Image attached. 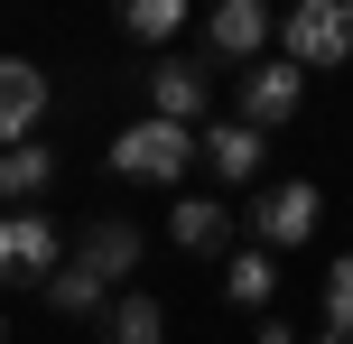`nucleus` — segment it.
Wrapping results in <instances>:
<instances>
[{
  "mask_svg": "<svg viewBox=\"0 0 353 344\" xmlns=\"http://www.w3.org/2000/svg\"><path fill=\"white\" fill-rule=\"evenodd\" d=\"M195 159H205L223 186H251V177H261V159H270V140H261V130H242V121H205V130H195Z\"/></svg>",
  "mask_w": 353,
  "mask_h": 344,
  "instance_id": "obj_9",
  "label": "nucleus"
},
{
  "mask_svg": "<svg viewBox=\"0 0 353 344\" xmlns=\"http://www.w3.org/2000/svg\"><path fill=\"white\" fill-rule=\"evenodd\" d=\"M121 28L140 37V47H168V37L186 28V10H176V0H130V10H121Z\"/></svg>",
  "mask_w": 353,
  "mask_h": 344,
  "instance_id": "obj_17",
  "label": "nucleus"
},
{
  "mask_svg": "<svg viewBox=\"0 0 353 344\" xmlns=\"http://www.w3.org/2000/svg\"><path fill=\"white\" fill-rule=\"evenodd\" d=\"M37 121H47V65L37 56H0V149L37 140Z\"/></svg>",
  "mask_w": 353,
  "mask_h": 344,
  "instance_id": "obj_7",
  "label": "nucleus"
},
{
  "mask_svg": "<svg viewBox=\"0 0 353 344\" xmlns=\"http://www.w3.org/2000/svg\"><path fill=\"white\" fill-rule=\"evenodd\" d=\"M186 168H195V130H176V121H130L112 140V177H130V186H176Z\"/></svg>",
  "mask_w": 353,
  "mask_h": 344,
  "instance_id": "obj_4",
  "label": "nucleus"
},
{
  "mask_svg": "<svg viewBox=\"0 0 353 344\" xmlns=\"http://www.w3.org/2000/svg\"><path fill=\"white\" fill-rule=\"evenodd\" d=\"M103 335H112V344H168V307H159L149 289H121L112 316H103Z\"/></svg>",
  "mask_w": 353,
  "mask_h": 344,
  "instance_id": "obj_15",
  "label": "nucleus"
},
{
  "mask_svg": "<svg viewBox=\"0 0 353 344\" xmlns=\"http://www.w3.org/2000/svg\"><path fill=\"white\" fill-rule=\"evenodd\" d=\"M0 344H10V316H0Z\"/></svg>",
  "mask_w": 353,
  "mask_h": 344,
  "instance_id": "obj_19",
  "label": "nucleus"
},
{
  "mask_svg": "<svg viewBox=\"0 0 353 344\" xmlns=\"http://www.w3.org/2000/svg\"><path fill=\"white\" fill-rule=\"evenodd\" d=\"M316 214H325L316 186H307V177H279V186H251V214L242 223H251V242L279 261V252H298V242H316Z\"/></svg>",
  "mask_w": 353,
  "mask_h": 344,
  "instance_id": "obj_2",
  "label": "nucleus"
},
{
  "mask_svg": "<svg viewBox=\"0 0 353 344\" xmlns=\"http://www.w3.org/2000/svg\"><path fill=\"white\" fill-rule=\"evenodd\" d=\"M316 344H353V252H335V270H325V316H316Z\"/></svg>",
  "mask_w": 353,
  "mask_h": 344,
  "instance_id": "obj_16",
  "label": "nucleus"
},
{
  "mask_svg": "<svg viewBox=\"0 0 353 344\" xmlns=\"http://www.w3.org/2000/svg\"><path fill=\"white\" fill-rule=\"evenodd\" d=\"M261 344H298V326L288 316H261Z\"/></svg>",
  "mask_w": 353,
  "mask_h": 344,
  "instance_id": "obj_18",
  "label": "nucleus"
},
{
  "mask_svg": "<svg viewBox=\"0 0 353 344\" xmlns=\"http://www.w3.org/2000/svg\"><path fill=\"white\" fill-rule=\"evenodd\" d=\"M149 121H176V130H195V121H205V65H186V56H159V65H149Z\"/></svg>",
  "mask_w": 353,
  "mask_h": 344,
  "instance_id": "obj_10",
  "label": "nucleus"
},
{
  "mask_svg": "<svg viewBox=\"0 0 353 344\" xmlns=\"http://www.w3.org/2000/svg\"><path fill=\"white\" fill-rule=\"evenodd\" d=\"M65 270V223L56 214H0V289H47Z\"/></svg>",
  "mask_w": 353,
  "mask_h": 344,
  "instance_id": "obj_1",
  "label": "nucleus"
},
{
  "mask_svg": "<svg viewBox=\"0 0 353 344\" xmlns=\"http://www.w3.org/2000/svg\"><path fill=\"white\" fill-rule=\"evenodd\" d=\"M279 56L288 65H353V0H298L279 19Z\"/></svg>",
  "mask_w": 353,
  "mask_h": 344,
  "instance_id": "obj_3",
  "label": "nucleus"
},
{
  "mask_svg": "<svg viewBox=\"0 0 353 344\" xmlns=\"http://www.w3.org/2000/svg\"><path fill=\"white\" fill-rule=\"evenodd\" d=\"M37 298H47L56 316H74V326H103V316H112V289H103L93 270H74V261H65V270H56L47 289H37Z\"/></svg>",
  "mask_w": 353,
  "mask_h": 344,
  "instance_id": "obj_14",
  "label": "nucleus"
},
{
  "mask_svg": "<svg viewBox=\"0 0 353 344\" xmlns=\"http://www.w3.org/2000/svg\"><path fill=\"white\" fill-rule=\"evenodd\" d=\"M56 186V149L47 140H19V149H0V205H19V214H28L37 196H47Z\"/></svg>",
  "mask_w": 353,
  "mask_h": 344,
  "instance_id": "obj_12",
  "label": "nucleus"
},
{
  "mask_svg": "<svg viewBox=\"0 0 353 344\" xmlns=\"http://www.w3.org/2000/svg\"><path fill=\"white\" fill-rule=\"evenodd\" d=\"M168 242H176V252H195V261H214V252L232 261V214H223L214 196H186V205L168 214Z\"/></svg>",
  "mask_w": 353,
  "mask_h": 344,
  "instance_id": "obj_11",
  "label": "nucleus"
},
{
  "mask_svg": "<svg viewBox=\"0 0 353 344\" xmlns=\"http://www.w3.org/2000/svg\"><path fill=\"white\" fill-rule=\"evenodd\" d=\"M298 103H307V74L288 65V56H261V65H242V84H232V121L261 130V140L298 121Z\"/></svg>",
  "mask_w": 353,
  "mask_h": 344,
  "instance_id": "obj_5",
  "label": "nucleus"
},
{
  "mask_svg": "<svg viewBox=\"0 0 353 344\" xmlns=\"http://www.w3.org/2000/svg\"><path fill=\"white\" fill-rule=\"evenodd\" d=\"M279 37V19L261 10V0H223V10L205 19V47L223 56V65H261V47Z\"/></svg>",
  "mask_w": 353,
  "mask_h": 344,
  "instance_id": "obj_8",
  "label": "nucleus"
},
{
  "mask_svg": "<svg viewBox=\"0 0 353 344\" xmlns=\"http://www.w3.org/2000/svg\"><path fill=\"white\" fill-rule=\"evenodd\" d=\"M140 252H149V233H140L130 214H84V223H74V252H65V261H74V270H93L112 298H121V289H130V270H140Z\"/></svg>",
  "mask_w": 353,
  "mask_h": 344,
  "instance_id": "obj_6",
  "label": "nucleus"
},
{
  "mask_svg": "<svg viewBox=\"0 0 353 344\" xmlns=\"http://www.w3.org/2000/svg\"><path fill=\"white\" fill-rule=\"evenodd\" d=\"M223 298H232V307H251V316H270V298H279V261H270L261 242L232 252V261H223Z\"/></svg>",
  "mask_w": 353,
  "mask_h": 344,
  "instance_id": "obj_13",
  "label": "nucleus"
}]
</instances>
